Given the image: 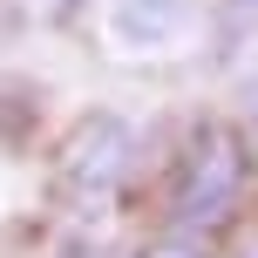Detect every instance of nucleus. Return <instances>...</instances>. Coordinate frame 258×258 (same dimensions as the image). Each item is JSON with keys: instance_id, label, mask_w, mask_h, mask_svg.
<instances>
[{"instance_id": "6e6552de", "label": "nucleus", "mask_w": 258, "mask_h": 258, "mask_svg": "<svg viewBox=\"0 0 258 258\" xmlns=\"http://www.w3.org/2000/svg\"><path fill=\"white\" fill-rule=\"evenodd\" d=\"M54 258H109L102 245H95V238H68V245L61 251H54Z\"/></svg>"}, {"instance_id": "20e7f679", "label": "nucleus", "mask_w": 258, "mask_h": 258, "mask_svg": "<svg viewBox=\"0 0 258 258\" xmlns=\"http://www.w3.org/2000/svg\"><path fill=\"white\" fill-rule=\"evenodd\" d=\"M204 41H211V61H238L258 41V0H211L204 7Z\"/></svg>"}, {"instance_id": "7ed1b4c3", "label": "nucleus", "mask_w": 258, "mask_h": 258, "mask_svg": "<svg viewBox=\"0 0 258 258\" xmlns=\"http://www.w3.org/2000/svg\"><path fill=\"white\" fill-rule=\"evenodd\" d=\"M102 34L122 61H163L197 34V0H109Z\"/></svg>"}, {"instance_id": "0eeeda50", "label": "nucleus", "mask_w": 258, "mask_h": 258, "mask_svg": "<svg viewBox=\"0 0 258 258\" xmlns=\"http://www.w3.org/2000/svg\"><path fill=\"white\" fill-rule=\"evenodd\" d=\"M231 95H238V122H245L251 136H258V61L245 68V75H238V89H231Z\"/></svg>"}, {"instance_id": "1a4fd4ad", "label": "nucleus", "mask_w": 258, "mask_h": 258, "mask_svg": "<svg viewBox=\"0 0 258 258\" xmlns=\"http://www.w3.org/2000/svg\"><path fill=\"white\" fill-rule=\"evenodd\" d=\"M238 258H258V224H251L245 238H238Z\"/></svg>"}, {"instance_id": "423d86ee", "label": "nucleus", "mask_w": 258, "mask_h": 258, "mask_svg": "<svg viewBox=\"0 0 258 258\" xmlns=\"http://www.w3.org/2000/svg\"><path fill=\"white\" fill-rule=\"evenodd\" d=\"M89 7H95V0H27V14H34L41 27H75Z\"/></svg>"}, {"instance_id": "f257e3e1", "label": "nucleus", "mask_w": 258, "mask_h": 258, "mask_svg": "<svg viewBox=\"0 0 258 258\" xmlns=\"http://www.w3.org/2000/svg\"><path fill=\"white\" fill-rule=\"evenodd\" d=\"M258 177V150H251V129L238 116H197L183 122L177 150H170L163 170V231L183 238H218L224 224H238Z\"/></svg>"}, {"instance_id": "39448f33", "label": "nucleus", "mask_w": 258, "mask_h": 258, "mask_svg": "<svg viewBox=\"0 0 258 258\" xmlns=\"http://www.w3.org/2000/svg\"><path fill=\"white\" fill-rule=\"evenodd\" d=\"M136 258H218V251H211L204 238H183V231H156V238H150V245H143Z\"/></svg>"}, {"instance_id": "f03ea898", "label": "nucleus", "mask_w": 258, "mask_h": 258, "mask_svg": "<svg viewBox=\"0 0 258 258\" xmlns=\"http://www.w3.org/2000/svg\"><path fill=\"white\" fill-rule=\"evenodd\" d=\"M136 170H143L136 122L116 116V109H89V116H75L68 136L54 143L48 183H54V204H61L75 224H95V218H109V211L129 197Z\"/></svg>"}]
</instances>
